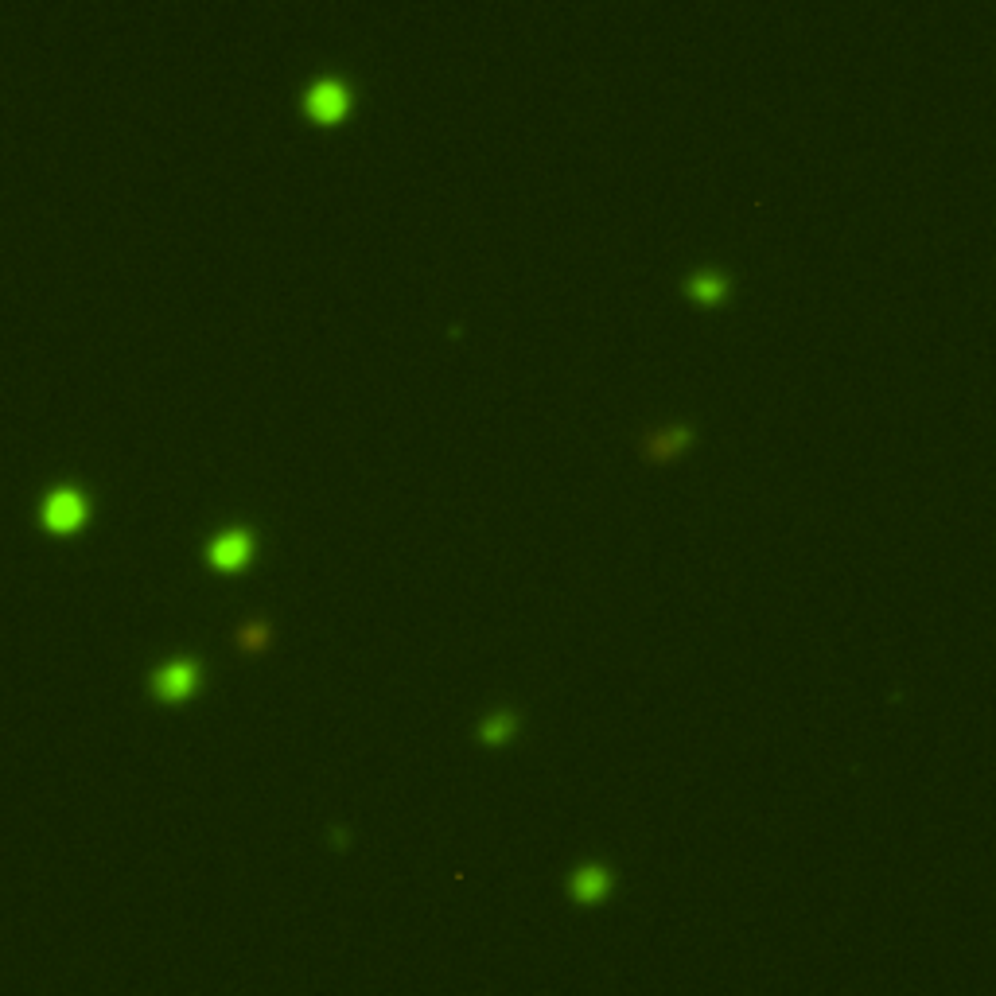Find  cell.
<instances>
[{
	"mask_svg": "<svg viewBox=\"0 0 996 996\" xmlns=\"http://www.w3.org/2000/svg\"><path fill=\"white\" fill-rule=\"evenodd\" d=\"M604 884H607L604 868H584V872L572 880V888L580 891V895H596V891H604Z\"/></svg>",
	"mask_w": 996,
	"mask_h": 996,
	"instance_id": "9",
	"label": "cell"
},
{
	"mask_svg": "<svg viewBox=\"0 0 996 996\" xmlns=\"http://www.w3.org/2000/svg\"><path fill=\"white\" fill-rule=\"evenodd\" d=\"M351 98H355V86L347 74H320L304 86V109L316 117V121H335L351 109Z\"/></svg>",
	"mask_w": 996,
	"mask_h": 996,
	"instance_id": "1",
	"label": "cell"
},
{
	"mask_svg": "<svg viewBox=\"0 0 996 996\" xmlns=\"http://www.w3.org/2000/svg\"><path fill=\"white\" fill-rule=\"evenodd\" d=\"M273 639V623H269V615L265 611H253L249 619H242L238 627H234V642L249 650V654H257V650H265Z\"/></svg>",
	"mask_w": 996,
	"mask_h": 996,
	"instance_id": "7",
	"label": "cell"
},
{
	"mask_svg": "<svg viewBox=\"0 0 996 996\" xmlns=\"http://www.w3.org/2000/svg\"><path fill=\"white\" fill-rule=\"evenodd\" d=\"M514 724H518L514 709H498V712H491L483 724H479V736H483V740H506Z\"/></svg>",
	"mask_w": 996,
	"mask_h": 996,
	"instance_id": "8",
	"label": "cell"
},
{
	"mask_svg": "<svg viewBox=\"0 0 996 996\" xmlns=\"http://www.w3.org/2000/svg\"><path fill=\"white\" fill-rule=\"evenodd\" d=\"M689 440H693V425H689V421H677V425H662V428H646V432L639 436V452L646 456V460L662 463V460H674Z\"/></svg>",
	"mask_w": 996,
	"mask_h": 996,
	"instance_id": "5",
	"label": "cell"
},
{
	"mask_svg": "<svg viewBox=\"0 0 996 996\" xmlns=\"http://www.w3.org/2000/svg\"><path fill=\"white\" fill-rule=\"evenodd\" d=\"M728 288H732V277H728V269H720V265L693 269V273L685 277V292H689L693 300H701V304H716V300H724V296H728Z\"/></svg>",
	"mask_w": 996,
	"mask_h": 996,
	"instance_id": "6",
	"label": "cell"
},
{
	"mask_svg": "<svg viewBox=\"0 0 996 996\" xmlns=\"http://www.w3.org/2000/svg\"><path fill=\"white\" fill-rule=\"evenodd\" d=\"M199 689V662L195 658H168L152 670V693L164 701H179Z\"/></svg>",
	"mask_w": 996,
	"mask_h": 996,
	"instance_id": "4",
	"label": "cell"
},
{
	"mask_svg": "<svg viewBox=\"0 0 996 996\" xmlns=\"http://www.w3.org/2000/svg\"><path fill=\"white\" fill-rule=\"evenodd\" d=\"M86 514H90V502H86V495L78 487H55L51 495L43 498V506H39V522L47 530H55V534L78 530L86 522Z\"/></svg>",
	"mask_w": 996,
	"mask_h": 996,
	"instance_id": "2",
	"label": "cell"
},
{
	"mask_svg": "<svg viewBox=\"0 0 996 996\" xmlns=\"http://www.w3.org/2000/svg\"><path fill=\"white\" fill-rule=\"evenodd\" d=\"M253 549H257V537L249 526H226L207 541V561L218 569H238L253 557Z\"/></svg>",
	"mask_w": 996,
	"mask_h": 996,
	"instance_id": "3",
	"label": "cell"
}]
</instances>
